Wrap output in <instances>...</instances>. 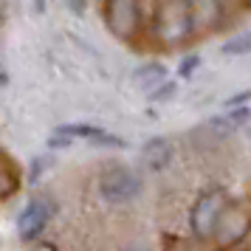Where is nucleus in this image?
I'll list each match as a JSON object with an SVG mask.
<instances>
[{"instance_id":"nucleus-7","label":"nucleus","mask_w":251,"mask_h":251,"mask_svg":"<svg viewBox=\"0 0 251 251\" xmlns=\"http://www.w3.org/2000/svg\"><path fill=\"white\" fill-rule=\"evenodd\" d=\"M57 133H65L71 138H88L91 144H102V147H125V141L113 133H107L102 127H93V125H62Z\"/></svg>"},{"instance_id":"nucleus-18","label":"nucleus","mask_w":251,"mask_h":251,"mask_svg":"<svg viewBox=\"0 0 251 251\" xmlns=\"http://www.w3.org/2000/svg\"><path fill=\"white\" fill-rule=\"evenodd\" d=\"M243 3H246V6H251V0H243Z\"/></svg>"},{"instance_id":"nucleus-1","label":"nucleus","mask_w":251,"mask_h":251,"mask_svg":"<svg viewBox=\"0 0 251 251\" xmlns=\"http://www.w3.org/2000/svg\"><path fill=\"white\" fill-rule=\"evenodd\" d=\"M152 34L161 46L178 48L195 34L192 0H161L152 20Z\"/></svg>"},{"instance_id":"nucleus-17","label":"nucleus","mask_w":251,"mask_h":251,"mask_svg":"<svg viewBox=\"0 0 251 251\" xmlns=\"http://www.w3.org/2000/svg\"><path fill=\"white\" fill-rule=\"evenodd\" d=\"M0 82H6V76H3V68H0Z\"/></svg>"},{"instance_id":"nucleus-4","label":"nucleus","mask_w":251,"mask_h":251,"mask_svg":"<svg viewBox=\"0 0 251 251\" xmlns=\"http://www.w3.org/2000/svg\"><path fill=\"white\" fill-rule=\"evenodd\" d=\"M138 189H141V181L127 167H107L99 178V192L107 203H127L138 195Z\"/></svg>"},{"instance_id":"nucleus-9","label":"nucleus","mask_w":251,"mask_h":251,"mask_svg":"<svg viewBox=\"0 0 251 251\" xmlns=\"http://www.w3.org/2000/svg\"><path fill=\"white\" fill-rule=\"evenodd\" d=\"M170 158H172V144L161 136L150 138L147 144L141 147V161L147 164L150 170H164L170 164Z\"/></svg>"},{"instance_id":"nucleus-14","label":"nucleus","mask_w":251,"mask_h":251,"mask_svg":"<svg viewBox=\"0 0 251 251\" xmlns=\"http://www.w3.org/2000/svg\"><path fill=\"white\" fill-rule=\"evenodd\" d=\"M251 99V91H240V93H234L231 99H226V107H237V104H246Z\"/></svg>"},{"instance_id":"nucleus-2","label":"nucleus","mask_w":251,"mask_h":251,"mask_svg":"<svg viewBox=\"0 0 251 251\" xmlns=\"http://www.w3.org/2000/svg\"><path fill=\"white\" fill-rule=\"evenodd\" d=\"M226 209H228L226 189L212 186L209 192H203L198 201H195L192 212H189V228H192V234L198 240L215 237L217 223H220V217H223V212H226Z\"/></svg>"},{"instance_id":"nucleus-8","label":"nucleus","mask_w":251,"mask_h":251,"mask_svg":"<svg viewBox=\"0 0 251 251\" xmlns=\"http://www.w3.org/2000/svg\"><path fill=\"white\" fill-rule=\"evenodd\" d=\"M192 14H195V31L217 28L220 20H223V3L220 0H192Z\"/></svg>"},{"instance_id":"nucleus-10","label":"nucleus","mask_w":251,"mask_h":251,"mask_svg":"<svg viewBox=\"0 0 251 251\" xmlns=\"http://www.w3.org/2000/svg\"><path fill=\"white\" fill-rule=\"evenodd\" d=\"M164 79H167V68L161 62H147L136 71V85L144 88V91H152V88L164 85Z\"/></svg>"},{"instance_id":"nucleus-12","label":"nucleus","mask_w":251,"mask_h":251,"mask_svg":"<svg viewBox=\"0 0 251 251\" xmlns=\"http://www.w3.org/2000/svg\"><path fill=\"white\" fill-rule=\"evenodd\" d=\"M249 51H251V31H240V34H234L231 40L223 43V54L226 57H243Z\"/></svg>"},{"instance_id":"nucleus-6","label":"nucleus","mask_w":251,"mask_h":251,"mask_svg":"<svg viewBox=\"0 0 251 251\" xmlns=\"http://www.w3.org/2000/svg\"><path fill=\"white\" fill-rule=\"evenodd\" d=\"M48 217H51L48 203H43V201H31V203L20 212V217H17V231H20V237H23L25 243L37 240L43 231H46Z\"/></svg>"},{"instance_id":"nucleus-3","label":"nucleus","mask_w":251,"mask_h":251,"mask_svg":"<svg viewBox=\"0 0 251 251\" xmlns=\"http://www.w3.org/2000/svg\"><path fill=\"white\" fill-rule=\"evenodd\" d=\"M104 25L119 40H133L141 28V0H104Z\"/></svg>"},{"instance_id":"nucleus-13","label":"nucleus","mask_w":251,"mask_h":251,"mask_svg":"<svg viewBox=\"0 0 251 251\" xmlns=\"http://www.w3.org/2000/svg\"><path fill=\"white\" fill-rule=\"evenodd\" d=\"M198 65H201V57H198V54L186 57V59L181 62V68H178V76H181V79H189L195 71H198Z\"/></svg>"},{"instance_id":"nucleus-16","label":"nucleus","mask_w":251,"mask_h":251,"mask_svg":"<svg viewBox=\"0 0 251 251\" xmlns=\"http://www.w3.org/2000/svg\"><path fill=\"white\" fill-rule=\"evenodd\" d=\"M68 3H71L74 12H82V9H85V0H68Z\"/></svg>"},{"instance_id":"nucleus-11","label":"nucleus","mask_w":251,"mask_h":251,"mask_svg":"<svg viewBox=\"0 0 251 251\" xmlns=\"http://www.w3.org/2000/svg\"><path fill=\"white\" fill-rule=\"evenodd\" d=\"M17 189H20V175H17V167H14L6 155H0V201L12 198Z\"/></svg>"},{"instance_id":"nucleus-15","label":"nucleus","mask_w":251,"mask_h":251,"mask_svg":"<svg viewBox=\"0 0 251 251\" xmlns=\"http://www.w3.org/2000/svg\"><path fill=\"white\" fill-rule=\"evenodd\" d=\"M172 93H175V85H172V82H167L164 88H152V99H170Z\"/></svg>"},{"instance_id":"nucleus-5","label":"nucleus","mask_w":251,"mask_h":251,"mask_svg":"<svg viewBox=\"0 0 251 251\" xmlns=\"http://www.w3.org/2000/svg\"><path fill=\"white\" fill-rule=\"evenodd\" d=\"M249 231H251V217L243 215L240 209H226L220 223H217L215 237L223 249H228V246H237L240 240L249 237Z\"/></svg>"}]
</instances>
